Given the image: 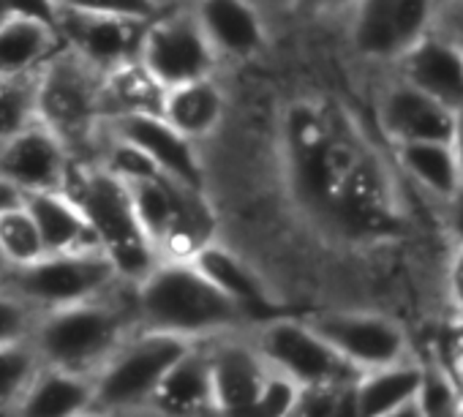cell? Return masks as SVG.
Instances as JSON below:
<instances>
[{
    "label": "cell",
    "mask_w": 463,
    "mask_h": 417,
    "mask_svg": "<svg viewBox=\"0 0 463 417\" xmlns=\"http://www.w3.org/2000/svg\"><path fill=\"white\" fill-rule=\"evenodd\" d=\"M134 317L139 330L204 341L241 330L249 319L215 289L191 260H158L134 284Z\"/></svg>",
    "instance_id": "1"
},
{
    "label": "cell",
    "mask_w": 463,
    "mask_h": 417,
    "mask_svg": "<svg viewBox=\"0 0 463 417\" xmlns=\"http://www.w3.org/2000/svg\"><path fill=\"white\" fill-rule=\"evenodd\" d=\"M104 166L126 183L137 219L161 260H188L210 241V211L202 191L166 177L118 139H112Z\"/></svg>",
    "instance_id": "2"
},
{
    "label": "cell",
    "mask_w": 463,
    "mask_h": 417,
    "mask_svg": "<svg viewBox=\"0 0 463 417\" xmlns=\"http://www.w3.org/2000/svg\"><path fill=\"white\" fill-rule=\"evenodd\" d=\"M66 194L85 213L99 249L123 281H139L161 260L145 235L126 183L104 164H74Z\"/></svg>",
    "instance_id": "3"
},
{
    "label": "cell",
    "mask_w": 463,
    "mask_h": 417,
    "mask_svg": "<svg viewBox=\"0 0 463 417\" xmlns=\"http://www.w3.org/2000/svg\"><path fill=\"white\" fill-rule=\"evenodd\" d=\"M128 338V314L104 298L42 311L31 333L42 365L93 376Z\"/></svg>",
    "instance_id": "4"
},
{
    "label": "cell",
    "mask_w": 463,
    "mask_h": 417,
    "mask_svg": "<svg viewBox=\"0 0 463 417\" xmlns=\"http://www.w3.org/2000/svg\"><path fill=\"white\" fill-rule=\"evenodd\" d=\"M196 341L139 330L93 374V406L109 417L147 409L172 365L188 355Z\"/></svg>",
    "instance_id": "5"
},
{
    "label": "cell",
    "mask_w": 463,
    "mask_h": 417,
    "mask_svg": "<svg viewBox=\"0 0 463 417\" xmlns=\"http://www.w3.org/2000/svg\"><path fill=\"white\" fill-rule=\"evenodd\" d=\"M33 112L77 156L104 123L101 74L63 47L33 80Z\"/></svg>",
    "instance_id": "6"
},
{
    "label": "cell",
    "mask_w": 463,
    "mask_h": 417,
    "mask_svg": "<svg viewBox=\"0 0 463 417\" xmlns=\"http://www.w3.org/2000/svg\"><path fill=\"white\" fill-rule=\"evenodd\" d=\"M123 281L104 251L44 254L39 262L12 270L4 281L6 289L28 300L36 311L66 308L99 300Z\"/></svg>",
    "instance_id": "7"
},
{
    "label": "cell",
    "mask_w": 463,
    "mask_h": 417,
    "mask_svg": "<svg viewBox=\"0 0 463 417\" xmlns=\"http://www.w3.org/2000/svg\"><path fill=\"white\" fill-rule=\"evenodd\" d=\"M251 344L270 371L287 376L300 390L349 387L357 379V371L306 319L287 314L268 319L257 325Z\"/></svg>",
    "instance_id": "8"
},
{
    "label": "cell",
    "mask_w": 463,
    "mask_h": 417,
    "mask_svg": "<svg viewBox=\"0 0 463 417\" xmlns=\"http://www.w3.org/2000/svg\"><path fill=\"white\" fill-rule=\"evenodd\" d=\"M306 322L357 374L414 357L406 327L379 311H319L306 317Z\"/></svg>",
    "instance_id": "9"
},
{
    "label": "cell",
    "mask_w": 463,
    "mask_h": 417,
    "mask_svg": "<svg viewBox=\"0 0 463 417\" xmlns=\"http://www.w3.org/2000/svg\"><path fill=\"white\" fill-rule=\"evenodd\" d=\"M137 61L164 90L215 77L221 63L194 12H172L153 20L142 33Z\"/></svg>",
    "instance_id": "10"
},
{
    "label": "cell",
    "mask_w": 463,
    "mask_h": 417,
    "mask_svg": "<svg viewBox=\"0 0 463 417\" xmlns=\"http://www.w3.org/2000/svg\"><path fill=\"white\" fill-rule=\"evenodd\" d=\"M349 14L354 50L392 66L409 44L433 28L436 0H354Z\"/></svg>",
    "instance_id": "11"
},
{
    "label": "cell",
    "mask_w": 463,
    "mask_h": 417,
    "mask_svg": "<svg viewBox=\"0 0 463 417\" xmlns=\"http://www.w3.org/2000/svg\"><path fill=\"white\" fill-rule=\"evenodd\" d=\"M74 164L71 150L36 118L0 142V175L25 196L66 191Z\"/></svg>",
    "instance_id": "12"
},
{
    "label": "cell",
    "mask_w": 463,
    "mask_h": 417,
    "mask_svg": "<svg viewBox=\"0 0 463 417\" xmlns=\"http://www.w3.org/2000/svg\"><path fill=\"white\" fill-rule=\"evenodd\" d=\"M112 139L142 153L158 172L204 194L207 172L194 139L172 128L161 115H126L109 120Z\"/></svg>",
    "instance_id": "13"
},
{
    "label": "cell",
    "mask_w": 463,
    "mask_h": 417,
    "mask_svg": "<svg viewBox=\"0 0 463 417\" xmlns=\"http://www.w3.org/2000/svg\"><path fill=\"white\" fill-rule=\"evenodd\" d=\"M395 77L406 80L449 112H463V52L441 28H430L409 44L392 63Z\"/></svg>",
    "instance_id": "14"
},
{
    "label": "cell",
    "mask_w": 463,
    "mask_h": 417,
    "mask_svg": "<svg viewBox=\"0 0 463 417\" xmlns=\"http://www.w3.org/2000/svg\"><path fill=\"white\" fill-rule=\"evenodd\" d=\"M52 23L63 47L99 74H107L128 61H137L142 33L147 28L139 23L88 17V14L58 12V9H52Z\"/></svg>",
    "instance_id": "15"
},
{
    "label": "cell",
    "mask_w": 463,
    "mask_h": 417,
    "mask_svg": "<svg viewBox=\"0 0 463 417\" xmlns=\"http://www.w3.org/2000/svg\"><path fill=\"white\" fill-rule=\"evenodd\" d=\"M376 118L392 147L406 142H449L458 115L406 80L392 77L376 101Z\"/></svg>",
    "instance_id": "16"
},
{
    "label": "cell",
    "mask_w": 463,
    "mask_h": 417,
    "mask_svg": "<svg viewBox=\"0 0 463 417\" xmlns=\"http://www.w3.org/2000/svg\"><path fill=\"white\" fill-rule=\"evenodd\" d=\"M188 260L215 289H221L232 303L243 311V317L249 322L262 325L268 319L284 317V306L270 292L265 279L232 249H226L215 241H207Z\"/></svg>",
    "instance_id": "17"
},
{
    "label": "cell",
    "mask_w": 463,
    "mask_h": 417,
    "mask_svg": "<svg viewBox=\"0 0 463 417\" xmlns=\"http://www.w3.org/2000/svg\"><path fill=\"white\" fill-rule=\"evenodd\" d=\"M194 17L221 61H254L268 47V23L254 0H196Z\"/></svg>",
    "instance_id": "18"
},
{
    "label": "cell",
    "mask_w": 463,
    "mask_h": 417,
    "mask_svg": "<svg viewBox=\"0 0 463 417\" xmlns=\"http://www.w3.org/2000/svg\"><path fill=\"white\" fill-rule=\"evenodd\" d=\"M207 363L213 387V417H232L246 409L270 374L251 341H218L207 349Z\"/></svg>",
    "instance_id": "19"
},
{
    "label": "cell",
    "mask_w": 463,
    "mask_h": 417,
    "mask_svg": "<svg viewBox=\"0 0 463 417\" xmlns=\"http://www.w3.org/2000/svg\"><path fill=\"white\" fill-rule=\"evenodd\" d=\"M63 50L55 23L39 14L14 12L0 23V77L36 80V74Z\"/></svg>",
    "instance_id": "20"
},
{
    "label": "cell",
    "mask_w": 463,
    "mask_h": 417,
    "mask_svg": "<svg viewBox=\"0 0 463 417\" xmlns=\"http://www.w3.org/2000/svg\"><path fill=\"white\" fill-rule=\"evenodd\" d=\"M425 360L409 357L384 368L363 371L349 384V417H382L406 403H414L422 387Z\"/></svg>",
    "instance_id": "21"
},
{
    "label": "cell",
    "mask_w": 463,
    "mask_h": 417,
    "mask_svg": "<svg viewBox=\"0 0 463 417\" xmlns=\"http://www.w3.org/2000/svg\"><path fill=\"white\" fill-rule=\"evenodd\" d=\"M25 207L42 235L47 254H74V251H101L96 235L80 211V204L66 191L28 194Z\"/></svg>",
    "instance_id": "22"
},
{
    "label": "cell",
    "mask_w": 463,
    "mask_h": 417,
    "mask_svg": "<svg viewBox=\"0 0 463 417\" xmlns=\"http://www.w3.org/2000/svg\"><path fill=\"white\" fill-rule=\"evenodd\" d=\"M147 409L158 417H213L207 349L196 344L183 355L158 384Z\"/></svg>",
    "instance_id": "23"
},
{
    "label": "cell",
    "mask_w": 463,
    "mask_h": 417,
    "mask_svg": "<svg viewBox=\"0 0 463 417\" xmlns=\"http://www.w3.org/2000/svg\"><path fill=\"white\" fill-rule=\"evenodd\" d=\"M93 409V376L42 365L17 401L14 417H82Z\"/></svg>",
    "instance_id": "24"
},
{
    "label": "cell",
    "mask_w": 463,
    "mask_h": 417,
    "mask_svg": "<svg viewBox=\"0 0 463 417\" xmlns=\"http://www.w3.org/2000/svg\"><path fill=\"white\" fill-rule=\"evenodd\" d=\"M158 115L183 137L199 142L221 128L226 115V93L215 77L194 80L164 90Z\"/></svg>",
    "instance_id": "25"
},
{
    "label": "cell",
    "mask_w": 463,
    "mask_h": 417,
    "mask_svg": "<svg viewBox=\"0 0 463 417\" xmlns=\"http://www.w3.org/2000/svg\"><path fill=\"white\" fill-rule=\"evenodd\" d=\"M392 158L411 185L444 204L460 191V172L449 142H406L392 145Z\"/></svg>",
    "instance_id": "26"
},
{
    "label": "cell",
    "mask_w": 463,
    "mask_h": 417,
    "mask_svg": "<svg viewBox=\"0 0 463 417\" xmlns=\"http://www.w3.org/2000/svg\"><path fill=\"white\" fill-rule=\"evenodd\" d=\"M164 88L142 69L139 61H128L101 74V112L104 120L126 115H158Z\"/></svg>",
    "instance_id": "27"
},
{
    "label": "cell",
    "mask_w": 463,
    "mask_h": 417,
    "mask_svg": "<svg viewBox=\"0 0 463 417\" xmlns=\"http://www.w3.org/2000/svg\"><path fill=\"white\" fill-rule=\"evenodd\" d=\"M0 254H4L12 270L28 268L47 254L36 222L31 219L25 204L0 216Z\"/></svg>",
    "instance_id": "28"
},
{
    "label": "cell",
    "mask_w": 463,
    "mask_h": 417,
    "mask_svg": "<svg viewBox=\"0 0 463 417\" xmlns=\"http://www.w3.org/2000/svg\"><path fill=\"white\" fill-rule=\"evenodd\" d=\"M39 368L42 360L31 341L0 344V412H14Z\"/></svg>",
    "instance_id": "29"
},
{
    "label": "cell",
    "mask_w": 463,
    "mask_h": 417,
    "mask_svg": "<svg viewBox=\"0 0 463 417\" xmlns=\"http://www.w3.org/2000/svg\"><path fill=\"white\" fill-rule=\"evenodd\" d=\"M58 12H74L88 17H107L123 23L150 25L161 17V0H50Z\"/></svg>",
    "instance_id": "30"
},
{
    "label": "cell",
    "mask_w": 463,
    "mask_h": 417,
    "mask_svg": "<svg viewBox=\"0 0 463 417\" xmlns=\"http://www.w3.org/2000/svg\"><path fill=\"white\" fill-rule=\"evenodd\" d=\"M463 395L455 387L452 376L439 363H425L422 387L417 395V409L422 417H458Z\"/></svg>",
    "instance_id": "31"
},
{
    "label": "cell",
    "mask_w": 463,
    "mask_h": 417,
    "mask_svg": "<svg viewBox=\"0 0 463 417\" xmlns=\"http://www.w3.org/2000/svg\"><path fill=\"white\" fill-rule=\"evenodd\" d=\"M303 390L287 376L270 371L254 401L232 417H295Z\"/></svg>",
    "instance_id": "32"
},
{
    "label": "cell",
    "mask_w": 463,
    "mask_h": 417,
    "mask_svg": "<svg viewBox=\"0 0 463 417\" xmlns=\"http://www.w3.org/2000/svg\"><path fill=\"white\" fill-rule=\"evenodd\" d=\"M33 118V80L0 77V142L28 126Z\"/></svg>",
    "instance_id": "33"
},
{
    "label": "cell",
    "mask_w": 463,
    "mask_h": 417,
    "mask_svg": "<svg viewBox=\"0 0 463 417\" xmlns=\"http://www.w3.org/2000/svg\"><path fill=\"white\" fill-rule=\"evenodd\" d=\"M39 314L42 311H36L28 300H23L6 287H0V344L28 341Z\"/></svg>",
    "instance_id": "34"
},
{
    "label": "cell",
    "mask_w": 463,
    "mask_h": 417,
    "mask_svg": "<svg viewBox=\"0 0 463 417\" xmlns=\"http://www.w3.org/2000/svg\"><path fill=\"white\" fill-rule=\"evenodd\" d=\"M444 284H447V300L452 306L455 319H463V246L449 249L447 268H444Z\"/></svg>",
    "instance_id": "35"
},
{
    "label": "cell",
    "mask_w": 463,
    "mask_h": 417,
    "mask_svg": "<svg viewBox=\"0 0 463 417\" xmlns=\"http://www.w3.org/2000/svg\"><path fill=\"white\" fill-rule=\"evenodd\" d=\"M441 207H444V219H447V230H449L452 246H463V185Z\"/></svg>",
    "instance_id": "36"
},
{
    "label": "cell",
    "mask_w": 463,
    "mask_h": 417,
    "mask_svg": "<svg viewBox=\"0 0 463 417\" xmlns=\"http://www.w3.org/2000/svg\"><path fill=\"white\" fill-rule=\"evenodd\" d=\"M23 204H25V194L0 175V216L17 211V207H23Z\"/></svg>",
    "instance_id": "37"
},
{
    "label": "cell",
    "mask_w": 463,
    "mask_h": 417,
    "mask_svg": "<svg viewBox=\"0 0 463 417\" xmlns=\"http://www.w3.org/2000/svg\"><path fill=\"white\" fill-rule=\"evenodd\" d=\"M300 4L308 9V12H317V14H327V12H352L354 0H300Z\"/></svg>",
    "instance_id": "38"
},
{
    "label": "cell",
    "mask_w": 463,
    "mask_h": 417,
    "mask_svg": "<svg viewBox=\"0 0 463 417\" xmlns=\"http://www.w3.org/2000/svg\"><path fill=\"white\" fill-rule=\"evenodd\" d=\"M452 153H455V161H458V172H460V183H463V112L455 118V128H452Z\"/></svg>",
    "instance_id": "39"
},
{
    "label": "cell",
    "mask_w": 463,
    "mask_h": 417,
    "mask_svg": "<svg viewBox=\"0 0 463 417\" xmlns=\"http://www.w3.org/2000/svg\"><path fill=\"white\" fill-rule=\"evenodd\" d=\"M382 417H422V414H420L417 401H414V403H406V406H401V409H395L390 414H382Z\"/></svg>",
    "instance_id": "40"
},
{
    "label": "cell",
    "mask_w": 463,
    "mask_h": 417,
    "mask_svg": "<svg viewBox=\"0 0 463 417\" xmlns=\"http://www.w3.org/2000/svg\"><path fill=\"white\" fill-rule=\"evenodd\" d=\"M17 9H14V0H0V23H4L9 14H14Z\"/></svg>",
    "instance_id": "41"
},
{
    "label": "cell",
    "mask_w": 463,
    "mask_h": 417,
    "mask_svg": "<svg viewBox=\"0 0 463 417\" xmlns=\"http://www.w3.org/2000/svg\"><path fill=\"white\" fill-rule=\"evenodd\" d=\"M12 273V268H9V262L4 260V254H0V284H4L6 281V276Z\"/></svg>",
    "instance_id": "42"
},
{
    "label": "cell",
    "mask_w": 463,
    "mask_h": 417,
    "mask_svg": "<svg viewBox=\"0 0 463 417\" xmlns=\"http://www.w3.org/2000/svg\"><path fill=\"white\" fill-rule=\"evenodd\" d=\"M82 417H109V414H104V412H96V409H93V412H88V414H82Z\"/></svg>",
    "instance_id": "43"
},
{
    "label": "cell",
    "mask_w": 463,
    "mask_h": 417,
    "mask_svg": "<svg viewBox=\"0 0 463 417\" xmlns=\"http://www.w3.org/2000/svg\"><path fill=\"white\" fill-rule=\"evenodd\" d=\"M458 417H463V406H460V412H458Z\"/></svg>",
    "instance_id": "44"
},
{
    "label": "cell",
    "mask_w": 463,
    "mask_h": 417,
    "mask_svg": "<svg viewBox=\"0 0 463 417\" xmlns=\"http://www.w3.org/2000/svg\"><path fill=\"white\" fill-rule=\"evenodd\" d=\"M458 4H463V0H458Z\"/></svg>",
    "instance_id": "45"
},
{
    "label": "cell",
    "mask_w": 463,
    "mask_h": 417,
    "mask_svg": "<svg viewBox=\"0 0 463 417\" xmlns=\"http://www.w3.org/2000/svg\"><path fill=\"white\" fill-rule=\"evenodd\" d=\"M0 287H4V284H0Z\"/></svg>",
    "instance_id": "46"
}]
</instances>
